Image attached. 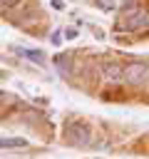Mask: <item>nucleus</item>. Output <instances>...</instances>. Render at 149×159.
Wrapping results in <instances>:
<instances>
[{"mask_svg":"<svg viewBox=\"0 0 149 159\" xmlns=\"http://www.w3.org/2000/svg\"><path fill=\"white\" fill-rule=\"evenodd\" d=\"M149 25V15L139 7H132L122 20H119V30H129V32H137V30H144Z\"/></svg>","mask_w":149,"mask_h":159,"instance_id":"nucleus-1","label":"nucleus"},{"mask_svg":"<svg viewBox=\"0 0 149 159\" xmlns=\"http://www.w3.org/2000/svg\"><path fill=\"white\" fill-rule=\"evenodd\" d=\"M65 137H67L70 144H74V147H84V144H89V139H92V129H89L84 122H72V124H67Z\"/></svg>","mask_w":149,"mask_h":159,"instance_id":"nucleus-2","label":"nucleus"},{"mask_svg":"<svg viewBox=\"0 0 149 159\" xmlns=\"http://www.w3.org/2000/svg\"><path fill=\"white\" fill-rule=\"evenodd\" d=\"M147 77H149V65L147 62H129L122 72V82H127V84H139Z\"/></svg>","mask_w":149,"mask_h":159,"instance_id":"nucleus-3","label":"nucleus"},{"mask_svg":"<svg viewBox=\"0 0 149 159\" xmlns=\"http://www.w3.org/2000/svg\"><path fill=\"white\" fill-rule=\"evenodd\" d=\"M104 80L107 82H112V84H117V82H122V72H124V67H119L117 62H109V65H104Z\"/></svg>","mask_w":149,"mask_h":159,"instance_id":"nucleus-4","label":"nucleus"},{"mask_svg":"<svg viewBox=\"0 0 149 159\" xmlns=\"http://www.w3.org/2000/svg\"><path fill=\"white\" fill-rule=\"evenodd\" d=\"M27 147V139H20V137H0V149H25Z\"/></svg>","mask_w":149,"mask_h":159,"instance_id":"nucleus-5","label":"nucleus"},{"mask_svg":"<svg viewBox=\"0 0 149 159\" xmlns=\"http://www.w3.org/2000/svg\"><path fill=\"white\" fill-rule=\"evenodd\" d=\"M20 55L30 57V60H32V62H37V65H42V62H45V52H40V50H20Z\"/></svg>","mask_w":149,"mask_h":159,"instance_id":"nucleus-6","label":"nucleus"},{"mask_svg":"<svg viewBox=\"0 0 149 159\" xmlns=\"http://www.w3.org/2000/svg\"><path fill=\"white\" fill-rule=\"evenodd\" d=\"M67 60H70V57H65V55H60V57H55V65L60 67V72H62V75H70V67H67Z\"/></svg>","mask_w":149,"mask_h":159,"instance_id":"nucleus-7","label":"nucleus"}]
</instances>
